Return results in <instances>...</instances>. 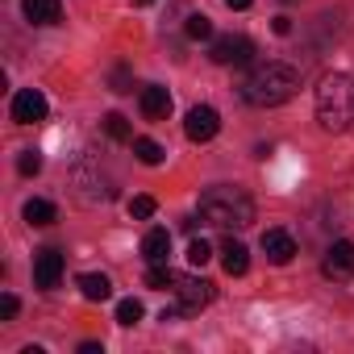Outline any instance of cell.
Returning a JSON list of instances; mask_svg holds the SVG:
<instances>
[{"label":"cell","instance_id":"obj_31","mask_svg":"<svg viewBox=\"0 0 354 354\" xmlns=\"http://www.w3.org/2000/svg\"><path fill=\"white\" fill-rule=\"evenodd\" d=\"M133 5H154V0H133Z\"/></svg>","mask_w":354,"mask_h":354},{"label":"cell","instance_id":"obj_27","mask_svg":"<svg viewBox=\"0 0 354 354\" xmlns=\"http://www.w3.org/2000/svg\"><path fill=\"white\" fill-rule=\"evenodd\" d=\"M113 92H129V71H125V67L113 71Z\"/></svg>","mask_w":354,"mask_h":354},{"label":"cell","instance_id":"obj_12","mask_svg":"<svg viewBox=\"0 0 354 354\" xmlns=\"http://www.w3.org/2000/svg\"><path fill=\"white\" fill-rule=\"evenodd\" d=\"M21 13H26V21H34V26H59L63 5H59V0H21Z\"/></svg>","mask_w":354,"mask_h":354},{"label":"cell","instance_id":"obj_21","mask_svg":"<svg viewBox=\"0 0 354 354\" xmlns=\"http://www.w3.org/2000/svg\"><path fill=\"white\" fill-rule=\"evenodd\" d=\"M104 133H109L113 142H129V138H133V133H129V121H125L121 113H109V117H104Z\"/></svg>","mask_w":354,"mask_h":354},{"label":"cell","instance_id":"obj_8","mask_svg":"<svg viewBox=\"0 0 354 354\" xmlns=\"http://www.w3.org/2000/svg\"><path fill=\"white\" fill-rule=\"evenodd\" d=\"M175 296H180L184 313H196V308H205L213 300V283L201 279V275H180L175 279Z\"/></svg>","mask_w":354,"mask_h":354},{"label":"cell","instance_id":"obj_4","mask_svg":"<svg viewBox=\"0 0 354 354\" xmlns=\"http://www.w3.org/2000/svg\"><path fill=\"white\" fill-rule=\"evenodd\" d=\"M71 196L80 205H104V201H113V180L96 162H75L71 167Z\"/></svg>","mask_w":354,"mask_h":354},{"label":"cell","instance_id":"obj_26","mask_svg":"<svg viewBox=\"0 0 354 354\" xmlns=\"http://www.w3.org/2000/svg\"><path fill=\"white\" fill-rule=\"evenodd\" d=\"M17 308H21V304H17V296H13V292L0 296V317H5V321H13V317H17Z\"/></svg>","mask_w":354,"mask_h":354},{"label":"cell","instance_id":"obj_19","mask_svg":"<svg viewBox=\"0 0 354 354\" xmlns=\"http://www.w3.org/2000/svg\"><path fill=\"white\" fill-rule=\"evenodd\" d=\"M175 279L180 275H175L167 263H150V271H146V288H175Z\"/></svg>","mask_w":354,"mask_h":354},{"label":"cell","instance_id":"obj_24","mask_svg":"<svg viewBox=\"0 0 354 354\" xmlns=\"http://www.w3.org/2000/svg\"><path fill=\"white\" fill-rule=\"evenodd\" d=\"M154 209H158L154 196H133V201H129V217H138V221H150Z\"/></svg>","mask_w":354,"mask_h":354},{"label":"cell","instance_id":"obj_22","mask_svg":"<svg viewBox=\"0 0 354 354\" xmlns=\"http://www.w3.org/2000/svg\"><path fill=\"white\" fill-rule=\"evenodd\" d=\"M142 313H146V308H142V300H133V296H129V300H121V304H117V325H138V321H142Z\"/></svg>","mask_w":354,"mask_h":354},{"label":"cell","instance_id":"obj_30","mask_svg":"<svg viewBox=\"0 0 354 354\" xmlns=\"http://www.w3.org/2000/svg\"><path fill=\"white\" fill-rule=\"evenodd\" d=\"M225 5H230V9H250L254 0H225Z\"/></svg>","mask_w":354,"mask_h":354},{"label":"cell","instance_id":"obj_6","mask_svg":"<svg viewBox=\"0 0 354 354\" xmlns=\"http://www.w3.org/2000/svg\"><path fill=\"white\" fill-rule=\"evenodd\" d=\"M321 271H325V279L350 283L354 279V242H333L321 259Z\"/></svg>","mask_w":354,"mask_h":354},{"label":"cell","instance_id":"obj_11","mask_svg":"<svg viewBox=\"0 0 354 354\" xmlns=\"http://www.w3.org/2000/svg\"><path fill=\"white\" fill-rule=\"evenodd\" d=\"M263 254H267L275 267H283V263L296 259V238H292L288 230H267V234H263Z\"/></svg>","mask_w":354,"mask_h":354},{"label":"cell","instance_id":"obj_17","mask_svg":"<svg viewBox=\"0 0 354 354\" xmlns=\"http://www.w3.org/2000/svg\"><path fill=\"white\" fill-rule=\"evenodd\" d=\"M21 213H26L30 225H55V221H59V209H55L50 201H26Z\"/></svg>","mask_w":354,"mask_h":354},{"label":"cell","instance_id":"obj_25","mask_svg":"<svg viewBox=\"0 0 354 354\" xmlns=\"http://www.w3.org/2000/svg\"><path fill=\"white\" fill-rule=\"evenodd\" d=\"M209 259H213V246H209L205 238H192V246H188V263H192V267H205Z\"/></svg>","mask_w":354,"mask_h":354},{"label":"cell","instance_id":"obj_3","mask_svg":"<svg viewBox=\"0 0 354 354\" xmlns=\"http://www.w3.org/2000/svg\"><path fill=\"white\" fill-rule=\"evenodd\" d=\"M317 121L325 133H342L350 121H354V80L333 71L321 80L317 88Z\"/></svg>","mask_w":354,"mask_h":354},{"label":"cell","instance_id":"obj_5","mask_svg":"<svg viewBox=\"0 0 354 354\" xmlns=\"http://www.w3.org/2000/svg\"><path fill=\"white\" fill-rule=\"evenodd\" d=\"M213 63L221 67H246L254 59V42L242 38V34H225V38H213V50H209Z\"/></svg>","mask_w":354,"mask_h":354},{"label":"cell","instance_id":"obj_20","mask_svg":"<svg viewBox=\"0 0 354 354\" xmlns=\"http://www.w3.org/2000/svg\"><path fill=\"white\" fill-rule=\"evenodd\" d=\"M184 34H188L192 42H201V38H213V21H209L205 13H192V17H188V26H184Z\"/></svg>","mask_w":354,"mask_h":354},{"label":"cell","instance_id":"obj_13","mask_svg":"<svg viewBox=\"0 0 354 354\" xmlns=\"http://www.w3.org/2000/svg\"><path fill=\"white\" fill-rule=\"evenodd\" d=\"M142 113H146L150 121H162V117L171 113V92H167V88H158V84L142 88Z\"/></svg>","mask_w":354,"mask_h":354},{"label":"cell","instance_id":"obj_18","mask_svg":"<svg viewBox=\"0 0 354 354\" xmlns=\"http://www.w3.org/2000/svg\"><path fill=\"white\" fill-rule=\"evenodd\" d=\"M133 154H138V162H146V167H158V162L167 158V150H162L154 138H133Z\"/></svg>","mask_w":354,"mask_h":354},{"label":"cell","instance_id":"obj_9","mask_svg":"<svg viewBox=\"0 0 354 354\" xmlns=\"http://www.w3.org/2000/svg\"><path fill=\"white\" fill-rule=\"evenodd\" d=\"M46 96L38 92V88H21L17 96H13V121L17 125H34V121H42L46 117Z\"/></svg>","mask_w":354,"mask_h":354},{"label":"cell","instance_id":"obj_10","mask_svg":"<svg viewBox=\"0 0 354 354\" xmlns=\"http://www.w3.org/2000/svg\"><path fill=\"white\" fill-rule=\"evenodd\" d=\"M63 254L55 250V246H46V250H38V259H34V283L42 288V292H50V288H59V279H63Z\"/></svg>","mask_w":354,"mask_h":354},{"label":"cell","instance_id":"obj_14","mask_svg":"<svg viewBox=\"0 0 354 354\" xmlns=\"http://www.w3.org/2000/svg\"><path fill=\"white\" fill-rule=\"evenodd\" d=\"M221 267H225V275H246V267H250V250L242 246V242H225L221 246Z\"/></svg>","mask_w":354,"mask_h":354},{"label":"cell","instance_id":"obj_7","mask_svg":"<svg viewBox=\"0 0 354 354\" xmlns=\"http://www.w3.org/2000/svg\"><path fill=\"white\" fill-rule=\"evenodd\" d=\"M217 129H221V113H217L213 104H196V109L188 113V121H184V133H188L192 142H213Z\"/></svg>","mask_w":354,"mask_h":354},{"label":"cell","instance_id":"obj_16","mask_svg":"<svg viewBox=\"0 0 354 354\" xmlns=\"http://www.w3.org/2000/svg\"><path fill=\"white\" fill-rule=\"evenodd\" d=\"M80 292H84V300H96L100 304V300L113 296V283H109V275H92L88 271V275H80Z\"/></svg>","mask_w":354,"mask_h":354},{"label":"cell","instance_id":"obj_28","mask_svg":"<svg viewBox=\"0 0 354 354\" xmlns=\"http://www.w3.org/2000/svg\"><path fill=\"white\" fill-rule=\"evenodd\" d=\"M271 30H275V34H292V17H275Z\"/></svg>","mask_w":354,"mask_h":354},{"label":"cell","instance_id":"obj_29","mask_svg":"<svg viewBox=\"0 0 354 354\" xmlns=\"http://www.w3.org/2000/svg\"><path fill=\"white\" fill-rule=\"evenodd\" d=\"M80 354H104V346H100V342H84Z\"/></svg>","mask_w":354,"mask_h":354},{"label":"cell","instance_id":"obj_23","mask_svg":"<svg viewBox=\"0 0 354 354\" xmlns=\"http://www.w3.org/2000/svg\"><path fill=\"white\" fill-rule=\"evenodd\" d=\"M17 171L26 175V180H30V175H38V171H42V154H38V150H21V154H17Z\"/></svg>","mask_w":354,"mask_h":354},{"label":"cell","instance_id":"obj_15","mask_svg":"<svg viewBox=\"0 0 354 354\" xmlns=\"http://www.w3.org/2000/svg\"><path fill=\"white\" fill-rule=\"evenodd\" d=\"M142 254H146V263H167V254H171V234H167V230H150V234L142 238Z\"/></svg>","mask_w":354,"mask_h":354},{"label":"cell","instance_id":"obj_2","mask_svg":"<svg viewBox=\"0 0 354 354\" xmlns=\"http://www.w3.org/2000/svg\"><path fill=\"white\" fill-rule=\"evenodd\" d=\"M196 209H201L205 225H213V230H246L254 221V201L234 184H217V188L201 192Z\"/></svg>","mask_w":354,"mask_h":354},{"label":"cell","instance_id":"obj_1","mask_svg":"<svg viewBox=\"0 0 354 354\" xmlns=\"http://www.w3.org/2000/svg\"><path fill=\"white\" fill-rule=\"evenodd\" d=\"M300 92V71L292 63H259L242 80V100L254 109H275Z\"/></svg>","mask_w":354,"mask_h":354}]
</instances>
